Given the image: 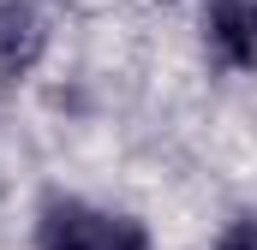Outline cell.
Wrapping results in <instances>:
<instances>
[{
	"instance_id": "cell-4",
	"label": "cell",
	"mask_w": 257,
	"mask_h": 250,
	"mask_svg": "<svg viewBox=\"0 0 257 250\" xmlns=\"http://www.w3.org/2000/svg\"><path fill=\"white\" fill-rule=\"evenodd\" d=\"M215 250H257V220H239V226H227V232L215 238Z\"/></svg>"
},
{
	"instance_id": "cell-1",
	"label": "cell",
	"mask_w": 257,
	"mask_h": 250,
	"mask_svg": "<svg viewBox=\"0 0 257 250\" xmlns=\"http://www.w3.org/2000/svg\"><path fill=\"white\" fill-rule=\"evenodd\" d=\"M42 250H150V232L126 220V214H96L90 202H48L42 226H36Z\"/></svg>"
},
{
	"instance_id": "cell-3",
	"label": "cell",
	"mask_w": 257,
	"mask_h": 250,
	"mask_svg": "<svg viewBox=\"0 0 257 250\" xmlns=\"http://www.w3.org/2000/svg\"><path fill=\"white\" fill-rule=\"evenodd\" d=\"M48 30L36 18L30 0H0V78H24L30 66L42 60Z\"/></svg>"
},
{
	"instance_id": "cell-2",
	"label": "cell",
	"mask_w": 257,
	"mask_h": 250,
	"mask_svg": "<svg viewBox=\"0 0 257 250\" xmlns=\"http://www.w3.org/2000/svg\"><path fill=\"white\" fill-rule=\"evenodd\" d=\"M203 30H209V48L233 72L257 66V0H209L203 6Z\"/></svg>"
}]
</instances>
